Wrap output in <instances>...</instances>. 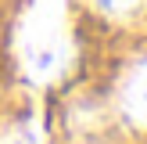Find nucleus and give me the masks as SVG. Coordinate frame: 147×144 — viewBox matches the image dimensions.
I'll use <instances>...</instances> for the list:
<instances>
[{
  "label": "nucleus",
  "instance_id": "nucleus-1",
  "mask_svg": "<svg viewBox=\"0 0 147 144\" xmlns=\"http://www.w3.org/2000/svg\"><path fill=\"white\" fill-rule=\"evenodd\" d=\"M14 54L25 79L40 86L54 83L72 54L68 0H29L14 25Z\"/></svg>",
  "mask_w": 147,
  "mask_h": 144
},
{
  "label": "nucleus",
  "instance_id": "nucleus-3",
  "mask_svg": "<svg viewBox=\"0 0 147 144\" xmlns=\"http://www.w3.org/2000/svg\"><path fill=\"white\" fill-rule=\"evenodd\" d=\"M0 144H43V133L36 126V119H18L0 133Z\"/></svg>",
  "mask_w": 147,
  "mask_h": 144
},
{
  "label": "nucleus",
  "instance_id": "nucleus-2",
  "mask_svg": "<svg viewBox=\"0 0 147 144\" xmlns=\"http://www.w3.org/2000/svg\"><path fill=\"white\" fill-rule=\"evenodd\" d=\"M119 112H122V119L133 122L136 130H147V58H140V61L122 76Z\"/></svg>",
  "mask_w": 147,
  "mask_h": 144
},
{
  "label": "nucleus",
  "instance_id": "nucleus-4",
  "mask_svg": "<svg viewBox=\"0 0 147 144\" xmlns=\"http://www.w3.org/2000/svg\"><path fill=\"white\" fill-rule=\"evenodd\" d=\"M93 7H97L100 14H111V18H119V14H129L136 11V7L144 4V0H90Z\"/></svg>",
  "mask_w": 147,
  "mask_h": 144
}]
</instances>
